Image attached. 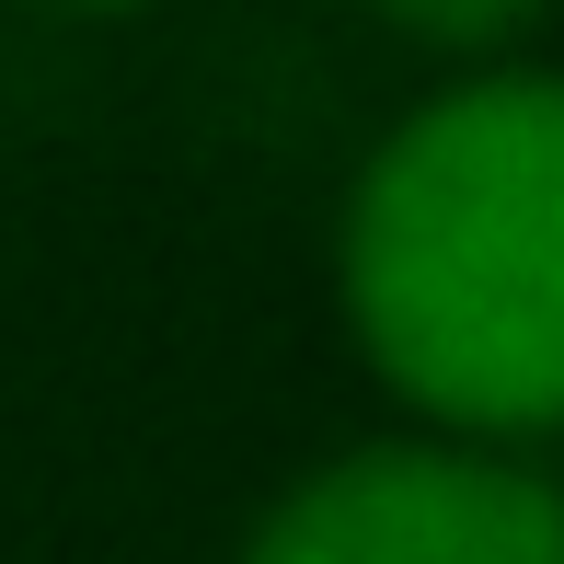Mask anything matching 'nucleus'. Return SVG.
<instances>
[{
  "mask_svg": "<svg viewBox=\"0 0 564 564\" xmlns=\"http://www.w3.org/2000/svg\"><path fill=\"white\" fill-rule=\"evenodd\" d=\"M346 323L460 438L564 426V82L496 69L380 139L346 208Z\"/></svg>",
  "mask_w": 564,
  "mask_h": 564,
  "instance_id": "nucleus-1",
  "label": "nucleus"
},
{
  "mask_svg": "<svg viewBox=\"0 0 564 564\" xmlns=\"http://www.w3.org/2000/svg\"><path fill=\"white\" fill-rule=\"evenodd\" d=\"M242 564H564V484L473 438H380L289 484Z\"/></svg>",
  "mask_w": 564,
  "mask_h": 564,
  "instance_id": "nucleus-2",
  "label": "nucleus"
},
{
  "mask_svg": "<svg viewBox=\"0 0 564 564\" xmlns=\"http://www.w3.org/2000/svg\"><path fill=\"white\" fill-rule=\"evenodd\" d=\"M369 12L403 23V35H426V46H507V35H530L553 0H369Z\"/></svg>",
  "mask_w": 564,
  "mask_h": 564,
  "instance_id": "nucleus-3",
  "label": "nucleus"
},
{
  "mask_svg": "<svg viewBox=\"0 0 564 564\" xmlns=\"http://www.w3.org/2000/svg\"><path fill=\"white\" fill-rule=\"evenodd\" d=\"M46 12H139V0H46Z\"/></svg>",
  "mask_w": 564,
  "mask_h": 564,
  "instance_id": "nucleus-4",
  "label": "nucleus"
}]
</instances>
